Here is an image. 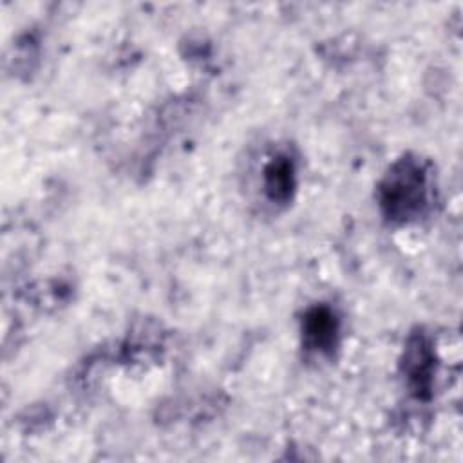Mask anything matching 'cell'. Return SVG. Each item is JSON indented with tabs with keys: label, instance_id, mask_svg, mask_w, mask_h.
I'll list each match as a JSON object with an SVG mask.
<instances>
[{
	"label": "cell",
	"instance_id": "2",
	"mask_svg": "<svg viewBox=\"0 0 463 463\" xmlns=\"http://www.w3.org/2000/svg\"><path fill=\"white\" fill-rule=\"evenodd\" d=\"M306 339L317 350H328L334 344L335 334H337V323L335 317L321 307V310H314L306 319Z\"/></svg>",
	"mask_w": 463,
	"mask_h": 463
},
{
	"label": "cell",
	"instance_id": "3",
	"mask_svg": "<svg viewBox=\"0 0 463 463\" xmlns=\"http://www.w3.org/2000/svg\"><path fill=\"white\" fill-rule=\"evenodd\" d=\"M293 183V169L286 158H277L266 169V189L273 200H284L289 194Z\"/></svg>",
	"mask_w": 463,
	"mask_h": 463
},
{
	"label": "cell",
	"instance_id": "1",
	"mask_svg": "<svg viewBox=\"0 0 463 463\" xmlns=\"http://www.w3.org/2000/svg\"><path fill=\"white\" fill-rule=\"evenodd\" d=\"M425 189L423 176L414 165H405L398 173L391 174L387 187L384 189V205L389 214L405 218L423 205Z\"/></svg>",
	"mask_w": 463,
	"mask_h": 463
}]
</instances>
